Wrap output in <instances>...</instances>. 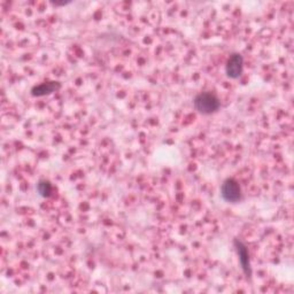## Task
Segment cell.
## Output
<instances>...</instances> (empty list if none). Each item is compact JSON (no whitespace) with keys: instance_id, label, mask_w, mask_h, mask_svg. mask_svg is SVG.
<instances>
[{"instance_id":"cell-6","label":"cell","mask_w":294,"mask_h":294,"mask_svg":"<svg viewBox=\"0 0 294 294\" xmlns=\"http://www.w3.org/2000/svg\"><path fill=\"white\" fill-rule=\"evenodd\" d=\"M37 188H38V192L41 197H50L51 193H52V185L46 181H41Z\"/></svg>"},{"instance_id":"cell-1","label":"cell","mask_w":294,"mask_h":294,"mask_svg":"<svg viewBox=\"0 0 294 294\" xmlns=\"http://www.w3.org/2000/svg\"><path fill=\"white\" fill-rule=\"evenodd\" d=\"M194 107L199 113L211 114L219 108V100L210 92H204L195 96Z\"/></svg>"},{"instance_id":"cell-3","label":"cell","mask_w":294,"mask_h":294,"mask_svg":"<svg viewBox=\"0 0 294 294\" xmlns=\"http://www.w3.org/2000/svg\"><path fill=\"white\" fill-rule=\"evenodd\" d=\"M225 70L229 77L231 78H238L241 76L243 70V59L240 54H232L229 58L227 66H225Z\"/></svg>"},{"instance_id":"cell-5","label":"cell","mask_w":294,"mask_h":294,"mask_svg":"<svg viewBox=\"0 0 294 294\" xmlns=\"http://www.w3.org/2000/svg\"><path fill=\"white\" fill-rule=\"evenodd\" d=\"M60 84L58 82H51V83H44V84H40L38 86H35L32 89V94L40 96L45 94H50L54 92L57 89H59Z\"/></svg>"},{"instance_id":"cell-4","label":"cell","mask_w":294,"mask_h":294,"mask_svg":"<svg viewBox=\"0 0 294 294\" xmlns=\"http://www.w3.org/2000/svg\"><path fill=\"white\" fill-rule=\"evenodd\" d=\"M234 246L237 248L238 255H239V261H240V264L242 266L243 271L247 276L251 275V264H250V255H248L247 248L242 245L240 241L236 240L234 241Z\"/></svg>"},{"instance_id":"cell-2","label":"cell","mask_w":294,"mask_h":294,"mask_svg":"<svg viewBox=\"0 0 294 294\" xmlns=\"http://www.w3.org/2000/svg\"><path fill=\"white\" fill-rule=\"evenodd\" d=\"M220 193H222L223 199L228 202H237L240 200L241 197L240 186L234 179H227L220 188Z\"/></svg>"}]
</instances>
